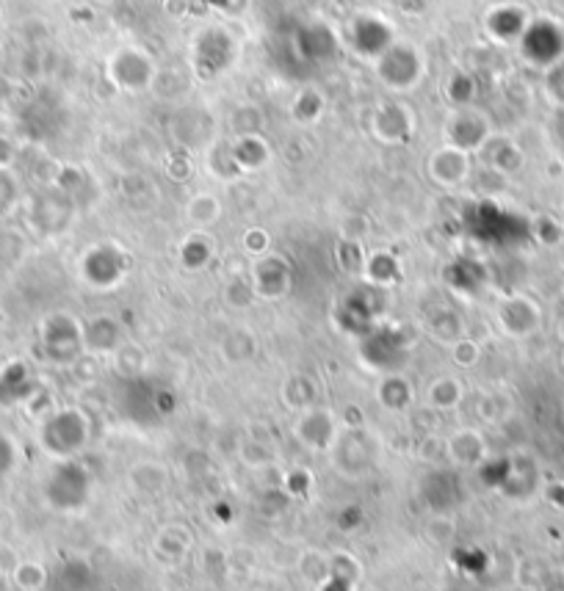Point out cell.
I'll return each instance as SVG.
<instances>
[{
	"instance_id": "1",
	"label": "cell",
	"mask_w": 564,
	"mask_h": 591,
	"mask_svg": "<svg viewBox=\"0 0 564 591\" xmlns=\"http://www.w3.org/2000/svg\"><path fill=\"white\" fill-rule=\"evenodd\" d=\"M423 72H426V64H423L421 53L412 45L388 47L382 58L376 61V75L390 92L404 94L415 89L421 83Z\"/></svg>"
},
{
	"instance_id": "2",
	"label": "cell",
	"mask_w": 564,
	"mask_h": 591,
	"mask_svg": "<svg viewBox=\"0 0 564 591\" xmlns=\"http://www.w3.org/2000/svg\"><path fill=\"white\" fill-rule=\"evenodd\" d=\"M86 440H89V423H86V415H81L78 409L56 412L42 426V445L53 456H64L67 459L72 453L81 451Z\"/></svg>"
},
{
	"instance_id": "3",
	"label": "cell",
	"mask_w": 564,
	"mask_h": 591,
	"mask_svg": "<svg viewBox=\"0 0 564 591\" xmlns=\"http://www.w3.org/2000/svg\"><path fill=\"white\" fill-rule=\"evenodd\" d=\"M470 169V152L459 150V147H451V144H440L437 150L429 152L426 158V174L429 180L435 183L437 188H446V191H454V188H462L468 183Z\"/></svg>"
},
{
	"instance_id": "4",
	"label": "cell",
	"mask_w": 564,
	"mask_h": 591,
	"mask_svg": "<svg viewBox=\"0 0 564 591\" xmlns=\"http://www.w3.org/2000/svg\"><path fill=\"white\" fill-rule=\"evenodd\" d=\"M108 72H111V81L117 83L122 92L139 94L144 89H150L155 81V64L153 58L147 56L144 50H119V56L111 58L108 64Z\"/></svg>"
},
{
	"instance_id": "5",
	"label": "cell",
	"mask_w": 564,
	"mask_h": 591,
	"mask_svg": "<svg viewBox=\"0 0 564 591\" xmlns=\"http://www.w3.org/2000/svg\"><path fill=\"white\" fill-rule=\"evenodd\" d=\"M490 122L482 111H476L473 105L470 108H457L454 114L448 116L446 122V144L451 147H459L465 152H479L484 147V141L490 139Z\"/></svg>"
},
{
	"instance_id": "6",
	"label": "cell",
	"mask_w": 564,
	"mask_h": 591,
	"mask_svg": "<svg viewBox=\"0 0 564 591\" xmlns=\"http://www.w3.org/2000/svg\"><path fill=\"white\" fill-rule=\"evenodd\" d=\"M371 130L382 144H407V139L415 130V119L407 105L401 103H385L376 108L371 116Z\"/></svg>"
},
{
	"instance_id": "7",
	"label": "cell",
	"mask_w": 564,
	"mask_h": 591,
	"mask_svg": "<svg viewBox=\"0 0 564 591\" xmlns=\"http://www.w3.org/2000/svg\"><path fill=\"white\" fill-rule=\"evenodd\" d=\"M291 285V268L280 255H260V260L252 268V288L260 299H280L288 293Z\"/></svg>"
},
{
	"instance_id": "8",
	"label": "cell",
	"mask_w": 564,
	"mask_h": 591,
	"mask_svg": "<svg viewBox=\"0 0 564 591\" xmlns=\"http://www.w3.org/2000/svg\"><path fill=\"white\" fill-rule=\"evenodd\" d=\"M479 155H482L484 166L498 174H512L523 166V152H520V147L512 139H501V136H490V139L484 141Z\"/></svg>"
},
{
	"instance_id": "9",
	"label": "cell",
	"mask_w": 564,
	"mask_h": 591,
	"mask_svg": "<svg viewBox=\"0 0 564 591\" xmlns=\"http://www.w3.org/2000/svg\"><path fill=\"white\" fill-rule=\"evenodd\" d=\"M537 321H540L537 307H534L529 299H523V296L506 299V302L498 307V324H501V329L509 332V335H529L531 329L537 326Z\"/></svg>"
},
{
	"instance_id": "10",
	"label": "cell",
	"mask_w": 564,
	"mask_h": 591,
	"mask_svg": "<svg viewBox=\"0 0 564 591\" xmlns=\"http://www.w3.org/2000/svg\"><path fill=\"white\" fill-rule=\"evenodd\" d=\"M296 434H299V440L307 442L310 448H329L332 440H335V423H332V415L324 412V409L307 406L305 415L296 423Z\"/></svg>"
},
{
	"instance_id": "11",
	"label": "cell",
	"mask_w": 564,
	"mask_h": 591,
	"mask_svg": "<svg viewBox=\"0 0 564 591\" xmlns=\"http://www.w3.org/2000/svg\"><path fill=\"white\" fill-rule=\"evenodd\" d=\"M230 155H233L238 172H255L269 163V147L263 136H235L230 144Z\"/></svg>"
},
{
	"instance_id": "12",
	"label": "cell",
	"mask_w": 564,
	"mask_h": 591,
	"mask_svg": "<svg viewBox=\"0 0 564 591\" xmlns=\"http://www.w3.org/2000/svg\"><path fill=\"white\" fill-rule=\"evenodd\" d=\"M186 216L191 221V227H197V232L211 230L213 224L219 221V216H222V202L213 194H197L188 202Z\"/></svg>"
},
{
	"instance_id": "13",
	"label": "cell",
	"mask_w": 564,
	"mask_h": 591,
	"mask_svg": "<svg viewBox=\"0 0 564 591\" xmlns=\"http://www.w3.org/2000/svg\"><path fill=\"white\" fill-rule=\"evenodd\" d=\"M365 277L376 282V285H390V282H396L399 279V260L385 252V249H379V252H371V255H365Z\"/></svg>"
},
{
	"instance_id": "14",
	"label": "cell",
	"mask_w": 564,
	"mask_h": 591,
	"mask_svg": "<svg viewBox=\"0 0 564 591\" xmlns=\"http://www.w3.org/2000/svg\"><path fill=\"white\" fill-rule=\"evenodd\" d=\"M324 108H327V103H324V94L318 92V89H302V92L296 94L294 100V116L299 125H316L318 119H321V114H324Z\"/></svg>"
},
{
	"instance_id": "15",
	"label": "cell",
	"mask_w": 564,
	"mask_h": 591,
	"mask_svg": "<svg viewBox=\"0 0 564 591\" xmlns=\"http://www.w3.org/2000/svg\"><path fill=\"white\" fill-rule=\"evenodd\" d=\"M459 398H462V382H457V379L443 376V379H435L429 387V401L437 409H451V406L459 404Z\"/></svg>"
},
{
	"instance_id": "16",
	"label": "cell",
	"mask_w": 564,
	"mask_h": 591,
	"mask_svg": "<svg viewBox=\"0 0 564 591\" xmlns=\"http://www.w3.org/2000/svg\"><path fill=\"white\" fill-rule=\"evenodd\" d=\"M412 390L410 384L404 382L401 376H388L382 387H379V401L388 406V409H404L410 404Z\"/></svg>"
},
{
	"instance_id": "17",
	"label": "cell",
	"mask_w": 564,
	"mask_h": 591,
	"mask_svg": "<svg viewBox=\"0 0 564 591\" xmlns=\"http://www.w3.org/2000/svg\"><path fill=\"white\" fill-rule=\"evenodd\" d=\"M211 241L205 238V232H197L194 230V235L188 238L186 244H183V249H180V255H183V263H186L188 268H202L208 260H211Z\"/></svg>"
},
{
	"instance_id": "18",
	"label": "cell",
	"mask_w": 564,
	"mask_h": 591,
	"mask_svg": "<svg viewBox=\"0 0 564 591\" xmlns=\"http://www.w3.org/2000/svg\"><path fill=\"white\" fill-rule=\"evenodd\" d=\"M17 194H20V191H17V180L6 172V166H0V216L12 210Z\"/></svg>"
}]
</instances>
